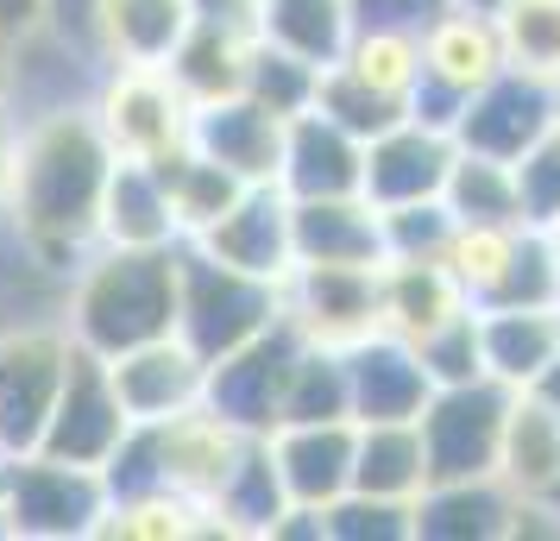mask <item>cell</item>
I'll return each mask as SVG.
<instances>
[{
  "label": "cell",
  "mask_w": 560,
  "mask_h": 541,
  "mask_svg": "<svg viewBox=\"0 0 560 541\" xmlns=\"http://www.w3.org/2000/svg\"><path fill=\"white\" fill-rule=\"evenodd\" d=\"M63 328L95 360H114L139 340L177 334V246H107V239H95L70 271Z\"/></svg>",
  "instance_id": "2"
},
{
  "label": "cell",
  "mask_w": 560,
  "mask_h": 541,
  "mask_svg": "<svg viewBox=\"0 0 560 541\" xmlns=\"http://www.w3.org/2000/svg\"><path fill=\"white\" fill-rule=\"evenodd\" d=\"M479 353L485 378L504 390H529L541 365L560 353V303H498L479 309Z\"/></svg>",
  "instance_id": "23"
},
{
  "label": "cell",
  "mask_w": 560,
  "mask_h": 541,
  "mask_svg": "<svg viewBox=\"0 0 560 541\" xmlns=\"http://www.w3.org/2000/svg\"><path fill=\"white\" fill-rule=\"evenodd\" d=\"M523 227L529 221H459L454 227V239H447V271L472 296V309H485L504 290V271H510V258H516Z\"/></svg>",
  "instance_id": "35"
},
{
  "label": "cell",
  "mask_w": 560,
  "mask_h": 541,
  "mask_svg": "<svg viewBox=\"0 0 560 541\" xmlns=\"http://www.w3.org/2000/svg\"><path fill=\"white\" fill-rule=\"evenodd\" d=\"M196 152L214 157L240 183H278V152H283V120L253 95L196 107Z\"/></svg>",
  "instance_id": "21"
},
{
  "label": "cell",
  "mask_w": 560,
  "mask_h": 541,
  "mask_svg": "<svg viewBox=\"0 0 560 541\" xmlns=\"http://www.w3.org/2000/svg\"><path fill=\"white\" fill-rule=\"evenodd\" d=\"M13 157H20V114L0 102V221H7V196H13Z\"/></svg>",
  "instance_id": "45"
},
{
  "label": "cell",
  "mask_w": 560,
  "mask_h": 541,
  "mask_svg": "<svg viewBox=\"0 0 560 541\" xmlns=\"http://www.w3.org/2000/svg\"><path fill=\"white\" fill-rule=\"evenodd\" d=\"M13 95V32H0V102Z\"/></svg>",
  "instance_id": "48"
},
{
  "label": "cell",
  "mask_w": 560,
  "mask_h": 541,
  "mask_svg": "<svg viewBox=\"0 0 560 541\" xmlns=\"http://www.w3.org/2000/svg\"><path fill=\"white\" fill-rule=\"evenodd\" d=\"M271 466L283 479V497L296 510H322L328 516L347 491H353V447H359V422L353 415H322V422H278L271 435Z\"/></svg>",
  "instance_id": "14"
},
{
  "label": "cell",
  "mask_w": 560,
  "mask_h": 541,
  "mask_svg": "<svg viewBox=\"0 0 560 541\" xmlns=\"http://www.w3.org/2000/svg\"><path fill=\"white\" fill-rule=\"evenodd\" d=\"M447 127H454V139L466 152H491V157H510L516 164L535 139L555 132V89L523 77V70H504V77L485 82Z\"/></svg>",
  "instance_id": "16"
},
{
  "label": "cell",
  "mask_w": 560,
  "mask_h": 541,
  "mask_svg": "<svg viewBox=\"0 0 560 541\" xmlns=\"http://www.w3.org/2000/svg\"><path fill=\"white\" fill-rule=\"evenodd\" d=\"M152 428V460H158V485H171L177 497H189V504H214L221 491H228V479L240 472V460H246V447H253V428H240L233 415H221L214 403H189L183 415H171V422H145Z\"/></svg>",
  "instance_id": "10"
},
{
  "label": "cell",
  "mask_w": 560,
  "mask_h": 541,
  "mask_svg": "<svg viewBox=\"0 0 560 541\" xmlns=\"http://www.w3.org/2000/svg\"><path fill=\"white\" fill-rule=\"evenodd\" d=\"M158 177H164V196H171L177 239H202V233L214 227L233 202H240V189H246L233 170H221V164L202 157L196 145L177 152V157H164V164H158Z\"/></svg>",
  "instance_id": "32"
},
{
  "label": "cell",
  "mask_w": 560,
  "mask_h": 541,
  "mask_svg": "<svg viewBox=\"0 0 560 541\" xmlns=\"http://www.w3.org/2000/svg\"><path fill=\"white\" fill-rule=\"evenodd\" d=\"M189 20L196 0H89L77 32L102 63H171Z\"/></svg>",
  "instance_id": "19"
},
{
  "label": "cell",
  "mask_w": 560,
  "mask_h": 541,
  "mask_svg": "<svg viewBox=\"0 0 560 541\" xmlns=\"http://www.w3.org/2000/svg\"><path fill=\"white\" fill-rule=\"evenodd\" d=\"M70 360H77V340L63 321L0 328V440H7V454L38 447Z\"/></svg>",
  "instance_id": "6"
},
{
  "label": "cell",
  "mask_w": 560,
  "mask_h": 541,
  "mask_svg": "<svg viewBox=\"0 0 560 541\" xmlns=\"http://www.w3.org/2000/svg\"><path fill=\"white\" fill-rule=\"evenodd\" d=\"M529 397H541V403H548V410H560V353L548 365H541V378H535L529 385Z\"/></svg>",
  "instance_id": "47"
},
{
  "label": "cell",
  "mask_w": 560,
  "mask_h": 541,
  "mask_svg": "<svg viewBox=\"0 0 560 541\" xmlns=\"http://www.w3.org/2000/svg\"><path fill=\"white\" fill-rule=\"evenodd\" d=\"M353 32H359L353 0H265L258 7V38L296 51L315 70H328L334 57L347 51Z\"/></svg>",
  "instance_id": "31"
},
{
  "label": "cell",
  "mask_w": 560,
  "mask_h": 541,
  "mask_svg": "<svg viewBox=\"0 0 560 541\" xmlns=\"http://www.w3.org/2000/svg\"><path fill=\"white\" fill-rule=\"evenodd\" d=\"M82 7H89V0H51V20L77 32V26H82Z\"/></svg>",
  "instance_id": "49"
},
{
  "label": "cell",
  "mask_w": 560,
  "mask_h": 541,
  "mask_svg": "<svg viewBox=\"0 0 560 541\" xmlns=\"http://www.w3.org/2000/svg\"><path fill=\"white\" fill-rule=\"evenodd\" d=\"M189 246H202L214 252L221 264L233 271H253V278H271L283 284L290 278V264H296V239H290V196H283L278 183H246L240 189V202L202 233V239H189Z\"/></svg>",
  "instance_id": "18"
},
{
  "label": "cell",
  "mask_w": 560,
  "mask_h": 541,
  "mask_svg": "<svg viewBox=\"0 0 560 541\" xmlns=\"http://www.w3.org/2000/svg\"><path fill=\"white\" fill-rule=\"evenodd\" d=\"M491 20H498L510 70L560 89V0H498Z\"/></svg>",
  "instance_id": "37"
},
{
  "label": "cell",
  "mask_w": 560,
  "mask_h": 541,
  "mask_svg": "<svg viewBox=\"0 0 560 541\" xmlns=\"http://www.w3.org/2000/svg\"><path fill=\"white\" fill-rule=\"evenodd\" d=\"M196 536H221L214 529V510L177 497L171 485L114 497L107 504V522H102V541H196Z\"/></svg>",
  "instance_id": "34"
},
{
  "label": "cell",
  "mask_w": 560,
  "mask_h": 541,
  "mask_svg": "<svg viewBox=\"0 0 560 541\" xmlns=\"http://www.w3.org/2000/svg\"><path fill=\"white\" fill-rule=\"evenodd\" d=\"M102 239L107 246H183L158 164H114L102 196Z\"/></svg>",
  "instance_id": "29"
},
{
  "label": "cell",
  "mask_w": 560,
  "mask_h": 541,
  "mask_svg": "<svg viewBox=\"0 0 560 541\" xmlns=\"http://www.w3.org/2000/svg\"><path fill=\"white\" fill-rule=\"evenodd\" d=\"M454 0H353L359 26H384V32H422L434 26V13H447Z\"/></svg>",
  "instance_id": "44"
},
{
  "label": "cell",
  "mask_w": 560,
  "mask_h": 541,
  "mask_svg": "<svg viewBox=\"0 0 560 541\" xmlns=\"http://www.w3.org/2000/svg\"><path fill=\"white\" fill-rule=\"evenodd\" d=\"M347 385H353V422H416L434 390L416 346L390 334L359 340L347 353Z\"/></svg>",
  "instance_id": "22"
},
{
  "label": "cell",
  "mask_w": 560,
  "mask_h": 541,
  "mask_svg": "<svg viewBox=\"0 0 560 541\" xmlns=\"http://www.w3.org/2000/svg\"><path fill=\"white\" fill-rule=\"evenodd\" d=\"M303 360V334L290 321H271L265 334H253L246 346H233L208 365V403L221 415H233L240 428L271 435L283 422V397H290V372Z\"/></svg>",
  "instance_id": "11"
},
{
  "label": "cell",
  "mask_w": 560,
  "mask_h": 541,
  "mask_svg": "<svg viewBox=\"0 0 560 541\" xmlns=\"http://www.w3.org/2000/svg\"><path fill=\"white\" fill-rule=\"evenodd\" d=\"M334 70H347L359 89H372L378 102L416 114L422 95V38L416 32H384V26H359L347 38V51L334 57Z\"/></svg>",
  "instance_id": "30"
},
{
  "label": "cell",
  "mask_w": 560,
  "mask_h": 541,
  "mask_svg": "<svg viewBox=\"0 0 560 541\" xmlns=\"http://www.w3.org/2000/svg\"><path fill=\"white\" fill-rule=\"evenodd\" d=\"M107 378H114L120 410L132 422H171V415H183L189 403L208 397V360L183 334H158V340L127 346V353H114Z\"/></svg>",
  "instance_id": "15"
},
{
  "label": "cell",
  "mask_w": 560,
  "mask_h": 541,
  "mask_svg": "<svg viewBox=\"0 0 560 541\" xmlns=\"http://www.w3.org/2000/svg\"><path fill=\"white\" fill-rule=\"evenodd\" d=\"M416 360L429 372V385H472V378H485L479 309H466V315H454L447 328H434V334L416 346Z\"/></svg>",
  "instance_id": "41"
},
{
  "label": "cell",
  "mask_w": 560,
  "mask_h": 541,
  "mask_svg": "<svg viewBox=\"0 0 560 541\" xmlns=\"http://www.w3.org/2000/svg\"><path fill=\"white\" fill-rule=\"evenodd\" d=\"M555 132H560V89H555Z\"/></svg>",
  "instance_id": "52"
},
{
  "label": "cell",
  "mask_w": 560,
  "mask_h": 541,
  "mask_svg": "<svg viewBox=\"0 0 560 541\" xmlns=\"http://www.w3.org/2000/svg\"><path fill=\"white\" fill-rule=\"evenodd\" d=\"M454 208L447 202H404L378 208V239L384 258H441L447 264V239H454Z\"/></svg>",
  "instance_id": "40"
},
{
  "label": "cell",
  "mask_w": 560,
  "mask_h": 541,
  "mask_svg": "<svg viewBox=\"0 0 560 541\" xmlns=\"http://www.w3.org/2000/svg\"><path fill=\"white\" fill-rule=\"evenodd\" d=\"M459 7H479V13H491V7H498V0H459Z\"/></svg>",
  "instance_id": "51"
},
{
  "label": "cell",
  "mask_w": 560,
  "mask_h": 541,
  "mask_svg": "<svg viewBox=\"0 0 560 541\" xmlns=\"http://www.w3.org/2000/svg\"><path fill=\"white\" fill-rule=\"evenodd\" d=\"M127 435H132V415L120 410V390L107 378V360L77 346V360L63 372V390L51 403V422L38 435V454H57V460H77V466H107Z\"/></svg>",
  "instance_id": "13"
},
{
  "label": "cell",
  "mask_w": 560,
  "mask_h": 541,
  "mask_svg": "<svg viewBox=\"0 0 560 541\" xmlns=\"http://www.w3.org/2000/svg\"><path fill=\"white\" fill-rule=\"evenodd\" d=\"M516 189H523V221L548 227L560 214V132L535 139L529 152L516 157Z\"/></svg>",
  "instance_id": "43"
},
{
  "label": "cell",
  "mask_w": 560,
  "mask_h": 541,
  "mask_svg": "<svg viewBox=\"0 0 560 541\" xmlns=\"http://www.w3.org/2000/svg\"><path fill=\"white\" fill-rule=\"evenodd\" d=\"M510 390L498 378H472V385H434L416 428L429 447V485L441 479H479L498 472V440H504Z\"/></svg>",
  "instance_id": "7"
},
{
  "label": "cell",
  "mask_w": 560,
  "mask_h": 541,
  "mask_svg": "<svg viewBox=\"0 0 560 541\" xmlns=\"http://www.w3.org/2000/svg\"><path fill=\"white\" fill-rule=\"evenodd\" d=\"M353 491L384 504H422L429 491V447L416 422H359L353 447Z\"/></svg>",
  "instance_id": "27"
},
{
  "label": "cell",
  "mask_w": 560,
  "mask_h": 541,
  "mask_svg": "<svg viewBox=\"0 0 560 541\" xmlns=\"http://www.w3.org/2000/svg\"><path fill=\"white\" fill-rule=\"evenodd\" d=\"M0 460H7V440H0Z\"/></svg>",
  "instance_id": "54"
},
{
  "label": "cell",
  "mask_w": 560,
  "mask_h": 541,
  "mask_svg": "<svg viewBox=\"0 0 560 541\" xmlns=\"http://www.w3.org/2000/svg\"><path fill=\"white\" fill-rule=\"evenodd\" d=\"M45 20H51V0H0V32H13V38Z\"/></svg>",
  "instance_id": "46"
},
{
  "label": "cell",
  "mask_w": 560,
  "mask_h": 541,
  "mask_svg": "<svg viewBox=\"0 0 560 541\" xmlns=\"http://www.w3.org/2000/svg\"><path fill=\"white\" fill-rule=\"evenodd\" d=\"M89 107L120 164H164L196 145V102L183 95L171 63H107Z\"/></svg>",
  "instance_id": "5"
},
{
  "label": "cell",
  "mask_w": 560,
  "mask_h": 541,
  "mask_svg": "<svg viewBox=\"0 0 560 541\" xmlns=\"http://www.w3.org/2000/svg\"><path fill=\"white\" fill-rule=\"evenodd\" d=\"M283 321L328 353H353L378 334V264H290Z\"/></svg>",
  "instance_id": "9"
},
{
  "label": "cell",
  "mask_w": 560,
  "mask_h": 541,
  "mask_svg": "<svg viewBox=\"0 0 560 541\" xmlns=\"http://www.w3.org/2000/svg\"><path fill=\"white\" fill-rule=\"evenodd\" d=\"M253 51H258V32L221 26V20H202V13H196L189 32H183V45L171 51V77L183 82V95L196 107L228 102V95H246Z\"/></svg>",
  "instance_id": "26"
},
{
  "label": "cell",
  "mask_w": 560,
  "mask_h": 541,
  "mask_svg": "<svg viewBox=\"0 0 560 541\" xmlns=\"http://www.w3.org/2000/svg\"><path fill=\"white\" fill-rule=\"evenodd\" d=\"M441 202L454 208V221H523V189H516V164L491 152H454Z\"/></svg>",
  "instance_id": "36"
},
{
  "label": "cell",
  "mask_w": 560,
  "mask_h": 541,
  "mask_svg": "<svg viewBox=\"0 0 560 541\" xmlns=\"http://www.w3.org/2000/svg\"><path fill=\"white\" fill-rule=\"evenodd\" d=\"M107 522L102 466L57 454H7L0 460V529L13 541H95Z\"/></svg>",
  "instance_id": "3"
},
{
  "label": "cell",
  "mask_w": 560,
  "mask_h": 541,
  "mask_svg": "<svg viewBox=\"0 0 560 541\" xmlns=\"http://www.w3.org/2000/svg\"><path fill=\"white\" fill-rule=\"evenodd\" d=\"M416 541V504H384V497H359L347 491L328 510V541Z\"/></svg>",
  "instance_id": "42"
},
{
  "label": "cell",
  "mask_w": 560,
  "mask_h": 541,
  "mask_svg": "<svg viewBox=\"0 0 560 541\" xmlns=\"http://www.w3.org/2000/svg\"><path fill=\"white\" fill-rule=\"evenodd\" d=\"M498 479L516 497H548L560 485V410L529 390H510L504 440H498Z\"/></svg>",
  "instance_id": "28"
},
{
  "label": "cell",
  "mask_w": 560,
  "mask_h": 541,
  "mask_svg": "<svg viewBox=\"0 0 560 541\" xmlns=\"http://www.w3.org/2000/svg\"><path fill=\"white\" fill-rule=\"evenodd\" d=\"M365 183V139L328 120L322 107H303L296 120H283V152H278V189L290 202H322V196H359Z\"/></svg>",
  "instance_id": "17"
},
{
  "label": "cell",
  "mask_w": 560,
  "mask_h": 541,
  "mask_svg": "<svg viewBox=\"0 0 560 541\" xmlns=\"http://www.w3.org/2000/svg\"><path fill=\"white\" fill-rule=\"evenodd\" d=\"M504 38H498V20L479 13V7H447L434 13V26L422 32V95H416V114L429 120H454L459 107L479 95L491 77H504Z\"/></svg>",
  "instance_id": "8"
},
{
  "label": "cell",
  "mask_w": 560,
  "mask_h": 541,
  "mask_svg": "<svg viewBox=\"0 0 560 541\" xmlns=\"http://www.w3.org/2000/svg\"><path fill=\"white\" fill-rule=\"evenodd\" d=\"M555 239V303H560V233H548Z\"/></svg>",
  "instance_id": "50"
},
{
  "label": "cell",
  "mask_w": 560,
  "mask_h": 541,
  "mask_svg": "<svg viewBox=\"0 0 560 541\" xmlns=\"http://www.w3.org/2000/svg\"><path fill=\"white\" fill-rule=\"evenodd\" d=\"M290 239H296V264H384L378 208L365 196L290 202Z\"/></svg>",
  "instance_id": "25"
},
{
  "label": "cell",
  "mask_w": 560,
  "mask_h": 541,
  "mask_svg": "<svg viewBox=\"0 0 560 541\" xmlns=\"http://www.w3.org/2000/svg\"><path fill=\"white\" fill-rule=\"evenodd\" d=\"M208 510H214V529H221V536H265V541H271L278 516L290 510V497H283V479H278V466H271L265 435L246 447L240 472L228 479V491H221Z\"/></svg>",
  "instance_id": "33"
},
{
  "label": "cell",
  "mask_w": 560,
  "mask_h": 541,
  "mask_svg": "<svg viewBox=\"0 0 560 541\" xmlns=\"http://www.w3.org/2000/svg\"><path fill=\"white\" fill-rule=\"evenodd\" d=\"M114 145L89 102H57L20 114V157L7 227L20 252L45 271H77V258L102 239V196L114 177Z\"/></svg>",
  "instance_id": "1"
},
{
  "label": "cell",
  "mask_w": 560,
  "mask_h": 541,
  "mask_svg": "<svg viewBox=\"0 0 560 541\" xmlns=\"http://www.w3.org/2000/svg\"><path fill=\"white\" fill-rule=\"evenodd\" d=\"M459 139L429 114H404L397 127L365 139V183L359 196L372 208H404V202H441L447 170H454Z\"/></svg>",
  "instance_id": "12"
},
{
  "label": "cell",
  "mask_w": 560,
  "mask_h": 541,
  "mask_svg": "<svg viewBox=\"0 0 560 541\" xmlns=\"http://www.w3.org/2000/svg\"><path fill=\"white\" fill-rule=\"evenodd\" d=\"M283 321V284L233 271L202 246H177V334L202 353L208 365Z\"/></svg>",
  "instance_id": "4"
},
{
  "label": "cell",
  "mask_w": 560,
  "mask_h": 541,
  "mask_svg": "<svg viewBox=\"0 0 560 541\" xmlns=\"http://www.w3.org/2000/svg\"><path fill=\"white\" fill-rule=\"evenodd\" d=\"M322 415H353V385H347V353L308 346L290 372V397H283V422H322Z\"/></svg>",
  "instance_id": "38"
},
{
  "label": "cell",
  "mask_w": 560,
  "mask_h": 541,
  "mask_svg": "<svg viewBox=\"0 0 560 541\" xmlns=\"http://www.w3.org/2000/svg\"><path fill=\"white\" fill-rule=\"evenodd\" d=\"M548 233H560V214H555V221H548Z\"/></svg>",
  "instance_id": "53"
},
{
  "label": "cell",
  "mask_w": 560,
  "mask_h": 541,
  "mask_svg": "<svg viewBox=\"0 0 560 541\" xmlns=\"http://www.w3.org/2000/svg\"><path fill=\"white\" fill-rule=\"evenodd\" d=\"M472 309V296L454 284L441 258H384L378 264V334L422 346L434 328Z\"/></svg>",
  "instance_id": "20"
},
{
  "label": "cell",
  "mask_w": 560,
  "mask_h": 541,
  "mask_svg": "<svg viewBox=\"0 0 560 541\" xmlns=\"http://www.w3.org/2000/svg\"><path fill=\"white\" fill-rule=\"evenodd\" d=\"M516 491L498 472L479 479H441L416 504V541H510Z\"/></svg>",
  "instance_id": "24"
},
{
  "label": "cell",
  "mask_w": 560,
  "mask_h": 541,
  "mask_svg": "<svg viewBox=\"0 0 560 541\" xmlns=\"http://www.w3.org/2000/svg\"><path fill=\"white\" fill-rule=\"evenodd\" d=\"M315 82H322L315 63H303L296 51H283L271 38H258L253 70H246V95H253L258 107H271L278 120H296L303 107H315Z\"/></svg>",
  "instance_id": "39"
}]
</instances>
